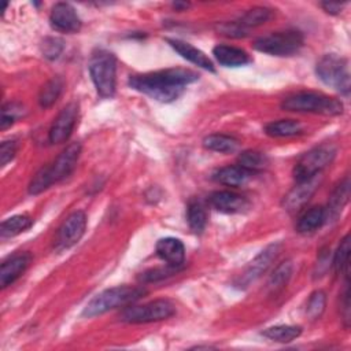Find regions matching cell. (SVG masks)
<instances>
[{"label": "cell", "instance_id": "1", "mask_svg": "<svg viewBox=\"0 0 351 351\" xmlns=\"http://www.w3.org/2000/svg\"><path fill=\"white\" fill-rule=\"evenodd\" d=\"M199 74L182 67H171L144 74L130 75L129 86L160 103L177 100L186 85L197 81Z\"/></svg>", "mask_w": 351, "mask_h": 351}, {"label": "cell", "instance_id": "2", "mask_svg": "<svg viewBox=\"0 0 351 351\" xmlns=\"http://www.w3.org/2000/svg\"><path fill=\"white\" fill-rule=\"evenodd\" d=\"M145 293H147V289L143 287L119 285V287L108 288L97 293L93 299L88 302V304L82 311V315L86 318H92V317L104 314L110 310L134 303Z\"/></svg>", "mask_w": 351, "mask_h": 351}, {"label": "cell", "instance_id": "3", "mask_svg": "<svg viewBox=\"0 0 351 351\" xmlns=\"http://www.w3.org/2000/svg\"><path fill=\"white\" fill-rule=\"evenodd\" d=\"M281 108L296 112H313L321 115H339L343 112V103L318 92H299L282 100Z\"/></svg>", "mask_w": 351, "mask_h": 351}, {"label": "cell", "instance_id": "4", "mask_svg": "<svg viewBox=\"0 0 351 351\" xmlns=\"http://www.w3.org/2000/svg\"><path fill=\"white\" fill-rule=\"evenodd\" d=\"M89 74L101 97H112L117 86V60L106 49H96L89 59Z\"/></svg>", "mask_w": 351, "mask_h": 351}, {"label": "cell", "instance_id": "5", "mask_svg": "<svg viewBox=\"0 0 351 351\" xmlns=\"http://www.w3.org/2000/svg\"><path fill=\"white\" fill-rule=\"evenodd\" d=\"M303 34L298 30L276 32L262 36L254 41V48L273 56H291L303 47Z\"/></svg>", "mask_w": 351, "mask_h": 351}, {"label": "cell", "instance_id": "6", "mask_svg": "<svg viewBox=\"0 0 351 351\" xmlns=\"http://www.w3.org/2000/svg\"><path fill=\"white\" fill-rule=\"evenodd\" d=\"M318 78L328 86L335 88L343 95L350 92L348 62L336 53H328L319 59L315 67Z\"/></svg>", "mask_w": 351, "mask_h": 351}, {"label": "cell", "instance_id": "7", "mask_svg": "<svg viewBox=\"0 0 351 351\" xmlns=\"http://www.w3.org/2000/svg\"><path fill=\"white\" fill-rule=\"evenodd\" d=\"M336 156V148L332 144H322L303 154L293 167V178L296 182L308 180L332 163Z\"/></svg>", "mask_w": 351, "mask_h": 351}, {"label": "cell", "instance_id": "8", "mask_svg": "<svg viewBox=\"0 0 351 351\" xmlns=\"http://www.w3.org/2000/svg\"><path fill=\"white\" fill-rule=\"evenodd\" d=\"M176 306L169 299H156L138 306H129L121 314V321L128 324H148L170 318Z\"/></svg>", "mask_w": 351, "mask_h": 351}, {"label": "cell", "instance_id": "9", "mask_svg": "<svg viewBox=\"0 0 351 351\" xmlns=\"http://www.w3.org/2000/svg\"><path fill=\"white\" fill-rule=\"evenodd\" d=\"M281 251V244L280 243H273L269 244L265 250H262L247 266V269L243 271L240 276L237 285L240 288L248 287L251 282L256 281L269 267L270 265L277 259L278 254Z\"/></svg>", "mask_w": 351, "mask_h": 351}, {"label": "cell", "instance_id": "10", "mask_svg": "<svg viewBox=\"0 0 351 351\" xmlns=\"http://www.w3.org/2000/svg\"><path fill=\"white\" fill-rule=\"evenodd\" d=\"M81 154V144L80 143H71L69 144L55 159V162L47 167L48 177L52 184L60 182L64 178H67L73 170L75 169L77 160Z\"/></svg>", "mask_w": 351, "mask_h": 351}, {"label": "cell", "instance_id": "11", "mask_svg": "<svg viewBox=\"0 0 351 351\" xmlns=\"http://www.w3.org/2000/svg\"><path fill=\"white\" fill-rule=\"evenodd\" d=\"M86 229V215L84 211L77 210L71 213L60 225L58 230L56 244L59 248H70L77 244L84 236Z\"/></svg>", "mask_w": 351, "mask_h": 351}, {"label": "cell", "instance_id": "12", "mask_svg": "<svg viewBox=\"0 0 351 351\" xmlns=\"http://www.w3.org/2000/svg\"><path fill=\"white\" fill-rule=\"evenodd\" d=\"M78 118V104L77 103H69L66 107L62 108V111L55 118L49 132H48V140L51 144H60L64 143L77 122Z\"/></svg>", "mask_w": 351, "mask_h": 351}, {"label": "cell", "instance_id": "13", "mask_svg": "<svg viewBox=\"0 0 351 351\" xmlns=\"http://www.w3.org/2000/svg\"><path fill=\"white\" fill-rule=\"evenodd\" d=\"M51 26L62 33H75L81 29V19L69 3H56L49 14Z\"/></svg>", "mask_w": 351, "mask_h": 351}, {"label": "cell", "instance_id": "14", "mask_svg": "<svg viewBox=\"0 0 351 351\" xmlns=\"http://www.w3.org/2000/svg\"><path fill=\"white\" fill-rule=\"evenodd\" d=\"M319 182H321V176L319 174L314 176L308 180L296 182V186L293 189H291L282 200V204H284L285 210H288L291 213L300 210L310 200V197L314 195Z\"/></svg>", "mask_w": 351, "mask_h": 351}, {"label": "cell", "instance_id": "15", "mask_svg": "<svg viewBox=\"0 0 351 351\" xmlns=\"http://www.w3.org/2000/svg\"><path fill=\"white\" fill-rule=\"evenodd\" d=\"M208 202L215 210L225 214L244 213L250 207V202L244 196L230 191L213 192L208 197Z\"/></svg>", "mask_w": 351, "mask_h": 351}, {"label": "cell", "instance_id": "16", "mask_svg": "<svg viewBox=\"0 0 351 351\" xmlns=\"http://www.w3.org/2000/svg\"><path fill=\"white\" fill-rule=\"evenodd\" d=\"M30 262H32V255L29 252H21V254L12 255L7 261H4L0 267L1 288L8 287L15 280H18L25 273V270L29 267Z\"/></svg>", "mask_w": 351, "mask_h": 351}, {"label": "cell", "instance_id": "17", "mask_svg": "<svg viewBox=\"0 0 351 351\" xmlns=\"http://www.w3.org/2000/svg\"><path fill=\"white\" fill-rule=\"evenodd\" d=\"M156 255L169 266L181 267L185 261V247L180 239L165 237L159 239L155 245Z\"/></svg>", "mask_w": 351, "mask_h": 351}, {"label": "cell", "instance_id": "18", "mask_svg": "<svg viewBox=\"0 0 351 351\" xmlns=\"http://www.w3.org/2000/svg\"><path fill=\"white\" fill-rule=\"evenodd\" d=\"M167 43L184 59L189 60L191 63H193V64H196V66H199V67H202L204 70L215 71L211 59L203 51H200L199 48L193 47L189 43H185L182 40H177V38H167Z\"/></svg>", "mask_w": 351, "mask_h": 351}, {"label": "cell", "instance_id": "19", "mask_svg": "<svg viewBox=\"0 0 351 351\" xmlns=\"http://www.w3.org/2000/svg\"><path fill=\"white\" fill-rule=\"evenodd\" d=\"M213 55L218 63L226 67L244 66L251 62L250 55L244 49L233 45H217L213 49Z\"/></svg>", "mask_w": 351, "mask_h": 351}, {"label": "cell", "instance_id": "20", "mask_svg": "<svg viewBox=\"0 0 351 351\" xmlns=\"http://www.w3.org/2000/svg\"><path fill=\"white\" fill-rule=\"evenodd\" d=\"M252 174L254 173L248 171L247 169L239 165H233V166L221 167L214 174V180L226 186H241L252 177Z\"/></svg>", "mask_w": 351, "mask_h": 351}, {"label": "cell", "instance_id": "21", "mask_svg": "<svg viewBox=\"0 0 351 351\" xmlns=\"http://www.w3.org/2000/svg\"><path fill=\"white\" fill-rule=\"evenodd\" d=\"M350 197V180L344 178L332 192L328 203V208H325L326 219H336L344 206L347 204Z\"/></svg>", "mask_w": 351, "mask_h": 351}, {"label": "cell", "instance_id": "22", "mask_svg": "<svg viewBox=\"0 0 351 351\" xmlns=\"http://www.w3.org/2000/svg\"><path fill=\"white\" fill-rule=\"evenodd\" d=\"M326 221V213L322 206H315L303 213L296 223V229L299 233H311L322 226Z\"/></svg>", "mask_w": 351, "mask_h": 351}, {"label": "cell", "instance_id": "23", "mask_svg": "<svg viewBox=\"0 0 351 351\" xmlns=\"http://www.w3.org/2000/svg\"><path fill=\"white\" fill-rule=\"evenodd\" d=\"M265 132L271 137H292L303 133V125L293 119H280L267 123Z\"/></svg>", "mask_w": 351, "mask_h": 351}, {"label": "cell", "instance_id": "24", "mask_svg": "<svg viewBox=\"0 0 351 351\" xmlns=\"http://www.w3.org/2000/svg\"><path fill=\"white\" fill-rule=\"evenodd\" d=\"M186 219H188V225L192 232L202 233L204 230L206 223H207V213L200 200L193 199L188 203Z\"/></svg>", "mask_w": 351, "mask_h": 351}, {"label": "cell", "instance_id": "25", "mask_svg": "<svg viewBox=\"0 0 351 351\" xmlns=\"http://www.w3.org/2000/svg\"><path fill=\"white\" fill-rule=\"evenodd\" d=\"M33 223V219L26 214L12 215L4 219L0 225V234L1 237H14L25 230H27Z\"/></svg>", "mask_w": 351, "mask_h": 351}, {"label": "cell", "instance_id": "26", "mask_svg": "<svg viewBox=\"0 0 351 351\" xmlns=\"http://www.w3.org/2000/svg\"><path fill=\"white\" fill-rule=\"evenodd\" d=\"M203 145L210 151L228 154V152H233L237 149L239 140H236L234 137L228 136V134L215 133V134H210V136L204 137Z\"/></svg>", "mask_w": 351, "mask_h": 351}, {"label": "cell", "instance_id": "27", "mask_svg": "<svg viewBox=\"0 0 351 351\" xmlns=\"http://www.w3.org/2000/svg\"><path fill=\"white\" fill-rule=\"evenodd\" d=\"M64 86V81L60 77L51 78L40 90L38 93V103L43 108L51 107L60 96Z\"/></svg>", "mask_w": 351, "mask_h": 351}, {"label": "cell", "instance_id": "28", "mask_svg": "<svg viewBox=\"0 0 351 351\" xmlns=\"http://www.w3.org/2000/svg\"><path fill=\"white\" fill-rule=\"evenodd\" d=\"M300 333H302V328L296 325H276L262 332L265 337L278 343H289L296 337H299Z\"/></svg>", "mask_w": 351, "mask_h": 351}, {"label": "cell", "instance_id": "29", "mask_svg": "<svg viewBox=\"0 0 351 351\" xmlns=\"http://www.w3.org/2000/svg\"><path fill=\"white\" fill-rule=\"evenodd\" d=\"M267 163H269V160H267L266 155H263L259 151H252V149L243 151L237 158V165L247 169L251 173L265 169L267 166Z\"/></svg>", "mask_w": 351, "mask_h": 351}, {"label": "cell", "instance_id": "30", "mask_svg": "<svg viewBox=\"0 0 351 351\" xmlns=\"http://www.w3.org/2000/svg\"><path fill=\"white\" fill-rule=\"evenodd\" d=\"M292 270H293V265L291 261H285V262L280 263L276 267V270L273 271V274L270 276L269 289L274 293L284 289L292 276Z\"/></svg>", "mask_w": 351, "mask_h": 351}, {"label": "cell", "instance_id": "31", "mask_svg": "<svg viewBox=\"0 0 351 351\" xmlns=\"http://www.w3.org/2000/svg\"><path fill=\"white\" fill-rule=\"evenodd\" d=\"M271 18V10L266 8V7H254L251 10H248L240 19L239 23L245 27L247 30L250 27H256L263 25L265 22H267Z\"/></svg>", "mask_w": 351, "mask_h": 351}, {"label": "cell", "instance_id": "32", "mask_svg": "<svg viewBox=\"0 0 351 351\" xmlns=\"http://www.w3.org/2000/svg\"><path fill=\"white\" fill-rule=\"evenodd\" d=\"M348 262H350V234H346L335 255H333V261H332V265H333V269L336 273H343L346 271V276H348Z\"/></svg>", "mask_w": 351, "mask_h": 351}, {"label": "cell", "instance_id": "33", "mask_svg": "<svg viewBox=\"0 0 351 351\" xmlns=\"http://www.w3.org/2000/svg\"><path fill=\"white\" fill-rule=\"evenodd\" d=\"M326 306V295L324 291L318 289L314 291L308 300H307V306H306V314L310 319H317L322 315L324 310Z\"/></svg>", "mask_w": 351, "mask_h": 351}, {"label": "cell", "instance_id": "34", "mask_svg": "<svg viewBox=\"0 0 351 351\" xmlns=\"http://www.w3.org/2000/svg\"><path fill=\"white\" fill-rule=\"evenodd\" d=\"M63 48H64L63 40L59 37H47L41 44V52H43L44 58H47L49 60L58 59L60 56Z\"/></svg>", "mask_w": 351, "mask_h": 351}, {"label": "cell", "instance_id": "35", "mask_svg": "<svg viewBox=\"0 0 351 351\" xmlns=\"http://www.w3.org/2000/svg\"><path fill=\"white\" fill-rule=\"evenodd\" d=\"M52 185L48 173H47V167H41L32 178L30 184H29V193L30 195H38L44 191H47L49 186Z\"/></svg>", "mask_w": 351, "mask_h": 351}, {"label": "cell", "instance_id": "36", "mask_svg": "<svg viewBox=\"0 0 351 351\" xmlns=\"http://www.w3.org/2000/svg\"><path fill=\"white\" fill-rule=\"evenodd\" d=\"M23 110L22 106L18 103H8L5 106H3L1 110V121H0V129L4 130L8 126H11L21 115H22Z\"/></svg>", "mask_w": 351, "mask_h": 351}, {"label": "cell", "instance_id": "37", "mask_svg": "<svg viewBox=\"0 0 351 351\" xmlns=\"http://www.w3.org/2000/svg\"><path fill=\"white\" fill-rule=\"evenodd\" d=\"M217 27H218V32L226 37L240 38V37H245L248 34V30L245 27H243L239 23V21L237 22H223V23H219Z\"/></svg>", "mask_w": 351, "mask_h": 351}, {"label": "cell", "instance_id": "38", "mask_svg": "<svg viewBox=\"0 0 351 351\" xmlns=\"http://www.w3.org/2000/svg\"><path fill=\"white\" fill-rule=\"evenodd\" d=\"M16 152V143L14 140L3 141L0 145V163L1 166H5Z\"/></svg>", "mask_w": 351, "mask_h": 351}, {"label": "cell", "instance_id": "39", "mask_svg": "<svg viewBox=\"0 0 351 351\" xmlns=\"http://www.w3.org/2000/svg\"><path fill=\"white\" fill-rule=\"evenodd\" d=\"M344 5H346V3H336V1H324V3H321V7L328 14H333V15L339 14L343 10Z\"/></svg>", "mask_w": 351, "mask_h": 351}, {"label": "cell", "instance_id": "40", "mask_svg": "<svg viewBox=\"0 0 351 351\" xmlns=\"http://www.w3.org/2000/svg\"><path fill=\"white\" fill-rule=\"evenodd\" d=\"M346 292H344V302H343V319L346 321V325L350 322V289L348 282L346 284Z\"/></svg>", "mask_w": 351, "mask_h": 351}, {"label": "cell", "instance_id": "41", "mask_svg": "<svg viewBox=\"0 0 351 351\" xmlns=\"http://www.w3.org/2000/svg\"><path fill=\"white\" fill-rule=\"evenodd\" d=\"M173 7L176 8V10H181V8H188L189 7V4L188 3H173Z\"/></svg>", "mask_w": 351, "mask_h": 351}]
</instances>
